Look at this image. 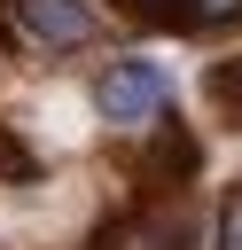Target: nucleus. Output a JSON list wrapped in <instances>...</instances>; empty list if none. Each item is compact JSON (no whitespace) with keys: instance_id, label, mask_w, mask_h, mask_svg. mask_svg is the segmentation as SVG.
Segmentation results:
<instances>
[{"instance_id":"nucleus-2","label":"nucleus","mask_w":242,"mask_h":250,"mask_svg":"<svg viewBox=\"0 0 242 250\" xmlns=\"http://www.w3.org/2000/svg\"><path fill=\"white\" fill-rule=\"evenodd\" d=\"M16 16H23V31L47 39V47H78V39H94V8H86V0H16Z\"/></svg>"},{"instance_id":"nucleus-4","label":"nucleus","mask_w":242,"mask_h":250,"mask_svg":"<svg viewBox=\"0 0 242 250\" xmlns=\"http://www.w3.org/2000/svg\"><path fill=\"white\" fill-rule=\"evenodd\" d=\"M219 250H242V195L219 211Z\"/></svg>"},{"instance_id":"nucleus-3","label":"nucleus","mask_w":242,"mask_h":250,"mask_svg":"<svg viewBox=\"0 0 242 250\" xmlns=\"http://www.w3.org/2000/svg\"><path fill=\"white\" fill-rule=\"evenodd\" d=\"M164 16H187V23H234V16H242V0H172Z\"/></svg>"},{"instance_id":"nucleus-1","label":"nucleus","mask_w":242,"mask_h":250,"mask_svg":"<svg viewBox=\"0 0 242 250\" xmlns=\"http://www.w3.org/2000/svg\"><path fill=\"white\" fill-rule=\"evenodd\" d=\"M164 94H172V86H164V70H156V62H141V55H133V62H109V70H101V86H94V102H101V117H109V125H141V117H156V109H164Z\"/></svg>"}]
</instances>
